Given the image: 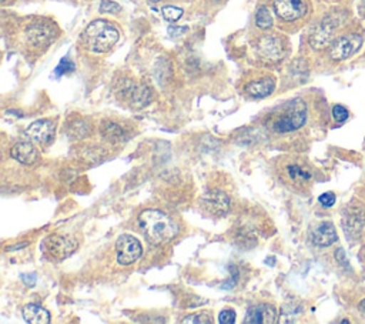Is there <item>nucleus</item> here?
<instances>
[{
  "instance_id": "1",
  "label": "nucleus",
  "mask_w": 365,
  "mask_h": 324,
  "mask_svg": "<svg viewBox=\"0 0 365 324\" xmlns=\"http://www.w3.org/2000/svg\"><path fill=\"white\" fill-rule=\"evenodd\" d=\"M138 227L153 244H164L175 237L178 227L174 220L160 210H145L138 216Z\"/></svg>"
},
{
  "instance_id": "2",
  "label": "nucleus",
  "mask_w": 365,
  "mask_h": 324,
  "mask_svg": "<svg viewBox=\"0 0 365 324\" xmlns=\"http://www.w3.org/2000/svg\"><path fill=\"white\" fill-rule=\"evenodd\" d=\"M278 178L291 190L305 191L312 181V170L301 157H282L277 164Z\"/></svg>"
},
{
  "instance_id": "3",
  "label": "nucleus",
  "mask_w": 365,
  "mask_h": 324,
  "mask_svg": "<svg viewBox=\"0 0 365 324\" xmlns=\"http://www.w3.org/2000/svg\"><path fill=\"white\" fill-rule=\"evenodd\" d=\"M118 40V30L107 20H94L84 30L86 46L96 53H106Z\"/></svg>"
},
{
  "instance_id": "4",
  "label": "nucleus",
  "mask_w": 365,
  "mask_h": 324,
  "mask_svg": "<svg viewBox=\"0 0 365 324\" xmlns=\"http://www.w3.org/2000/svg\"><path fill=\"white\" fill-rule=\"evenodd\" d=\"M307 120L305 103L299 98L287 103L282 110L277 111L269 121V127L275 133H289L298 130Z\"/></svg>"
},
{
  "instance_id": "5",
  "label": "nucleus",
  "mask_w": 365,
  "mask_h": 324,
  "mask_svg": "<svg viewBox=\"0 0 365 324\" xmlns=\"http://www.w3.org/2000/svg\"><path fill=\"white\" fill-rule=\"evenodd\" d=\"M77 245H78L77 240L70 236L51 234L44 240V250L54 260L67 258L76 251Z\"/></svg>"
},
{
  "instance_id": "6",
  "label": "nucleus",
  "mask_w": 365,
  "mask_h": 324,
  "mask_svg": "<svg viewBox=\"0 0 365 324\" xmlns=\"http://www.w3.org/2000/svg\"><path fill=\"white\" fill-rule=\"evenodd\" d=\"M362 44V36L358 33H348L331 43L329 56L332 60H345L359 50Z\"/></svg>"
},
{
  "instance_id": "7",
  "label": "nucleus",
  "mask_w": 365,
  "mask_h": 324,
  "mask_svg": "<svg viewBox=\"0 0 365 324\" xmlns=\"http://www.w3.org/2000/svg\"><path fill=\"white\" fill-rule=\"evenodd\" d=\"M115 251H117V261L123 265H128L140 258L143 248L140 241L135 237L130 234H123L115 241Z\"/></svg>"
},
{
  "instance_id": "8",
  "label": "nucleus",
  "mask_w": 365,
  "mask_h": 324,
  "mask_svg": "<svg viewBox=\"0 0 365 324\" xmlns=\"http://www.w3.org/2000/svg\"><path fill=\"white\" fill-rule=\"evenodd\" d=\"M200 204L202 207V210L205 213H208L210 216H217V217H221V216H225L230 210V198L225 193L222 191H218V190H211V191H207L201 200H200Z\"/></svg>"
},
{
  "instance_id": "9",
  "label": "nucleus",
  "mask_w": 365,
  "mask_h": 324,
  "mask_svg": "<svg viewBox=\"0 0 365 324\" xmlns=\"http://www.w3.org/2000/svg\"><path fill=\"white\" fill-rule=\"evenodd\" d=\"M277 16L285 21H292L302 17L307 11L305 0H274Z\"/></svg>"
},
{
  "instance_id": "10",
  "label": "nucleus",
  "mask_w": 365,
  "mask_h": 324,
  "mask_svg": "<svg viewBox=\"0 0 365 324\" xmlns=\"http://www.w3.org/2000/svg\"><path fill=\"white\" fill-rule=\"evenodd\" d=\"M338 26V20L335 21V19H332L331 16L325 17L312 31V34L309 36V43L314 49H324L327 47L331 40H332V34L335 27Z\"/></svg>"
},
{
  "instance_id": "11",
  "label": "nucleus",
  "mask_w": 365,
  "mask_h": 324,
  "mask_svg": "<svg viewBox=\"0 0 365 324\" xmlns=\"http://www.w3.org/2000/svg\"><path fill=\"white\" fill-rule=\"evenodd\" d=\"M258 54L268 61H277L284 56V43L277 36H264L257 44Z\"/></svg>"
},
{
  "instance_id": "12",
  "label": "nucleus",
  "mask_w": 365,
  "mask_h": 324,
  "mask_svg": "<svg viewBox=\"0 0 365 324\" xmlns=\"http://www.w3.org/2000/svg\"><path fill=\"white\" fill-rule=\"evenodd\" d=\"M277 321V310L271 304H257L248 308L245 324H272Z\"/></svg>"
},
{
  "instance_id": "13",
  "label": "nucleus",
  "mask_w": 365,
  "mask_h": 324,
  "mask_svg": "<svg viewBox=\"0 0 365 324\" xmlns=\"http://www.w3.org/2000/svg\"><path fill=\"white\" fill-rule=\"evenodd\" d=\"M56 126L51 120H37L26 128V136L36 143H50L54 137Z\"/></svg>"
},
{
  "instance_id": "14",
  "label": "nucleus",
  "mask_w": 365,
  "mask_h": 324,
  "mask_svg": "<svg viewBox=\"0 0 365 324\" xmlns=\"http://www.w3.org/2000/svg\"><path fill=\"white\" fill-rule=\"evenodd\" d=\"M54 34H56L54 27L47 23H34L27 29V40L30 44L36 47L44 46L48 41H51Z\"/></svg>"
},
{
  "instance_id": "15",
  "label": "nucleus",
  "mask_w": 365,
  "mask_h": 324,
  "mask_svg": "<svg viewBox=\"0 0 365 324\" xmlns=\"http://www.w3.org/2000/svg\"><path fill=\"white\" fill-rule=\"evenodd\" d=\"M10 154L14 160L27 166L34 164L38 160L37 148L31 141L27 140H19L17 143H14V146L10 150Z\"/></svg>"
},
{
  "instance_id": "16",
  "label": "nucleus",
  "mask_w": 365,
  "mask_h": 324,
  "mask_svg": "<svg viewBox=\"0 0 365 324\" xmlns=\"http://www.w3.org/2000/svg\"><path fill=\"white\" fill-rule=\"evenodd\" d=\"M311 240L318 247L331 245L336 240V231L332 223H319L311 233Z\"/></svg>"
},
{
  "instance_id": "17",
  "label": "nucleus",
  "mask_w": 365,
  "mask_h": 324,
  "mask_svg": "<svg viewBox=\"0 0 365 324\" xmlns=\"http://www.w3.org/2000/svg\"><path fill=\"white\" fill-rule=\"evenodd\" d=\"M275 88V80L269 76L252 80L245 86V91L254 98H262L269 96Z\"/></svg>"
},
{
  "instance_id": "18",
  "label": "nucleus",
  "mask_w": 365,
  "mask_h": 324,
  "mask_svg": "<svg viewBox=\"0 0 365 324\" xmlns=\"http://www.w3.org/2000/svg\"><path fill=\"white\" fill-rule=\"evenodd\" d=\"M23 317L30 324H47V323H50V313L38 304L24 305Z\"/></svg>"
},
{
  "instance_id": "19",
  "label": "nucleus",
  "mask_w": 365,
  "mask_h": 324,
  "mask_svg": "<svg viewBox=\"0 0 365 324\" xmlns=\"http://www.w3.org/2000/svg\"><path fill=\"white\" fill-rule=\"evenodd\" d=\"M255 23L259 29H269L272 26V16L267 7H259L255 14Z\"/></svg>"
},
{
  "instance_id": "20",
  "label": "nucleus",
  "mask_w": 365,
  "mask_h": 324,
  "mask_svg": "<svg viewBox=\"0 0 365 324\" xmlns=\"http://www.w3.org/2000/svg\"><path fill=\"white\" fill-rule=\"evenodd\" d=\"M101 133L108 137V138H118L123 137V130L120 128V126L114 124V123H104L101 126Z\"/></svg>"
},
{
  "instance_id": "21",
  "label": "nucleus",
  "mask_w": 365,
  "mask_h": 324,
  "mask_svg": "<svg viewBox=\"0 0 365 324\" xmlns=\"http://www.w3.org/2000/svg\"><path fill=\"white\" fill-rule=\"evenodd\" d=\"M163 17L168 21H177L182 16V9L175 7V6H164L161 9Z\"/></svg>"
},
{
  "instance_id": "22",
  "label": "nucleus",
  "mask_w": 365,
  "mask_h": 324,
  "mask_svg": "<svg viewBox=\"0 0 365 324\" xmlns=\"http://www.w3.org/2000/svg\"><path fill=\"white\" fill-rule=\"evenodd\" d=\"M184 324H192V323H200V324H211L212 323V318L208 313H198V314H192V315H188L182 320Z\"/></svg>"
},
{
  "instance_id": "23",
  "label": "nucleus",
  "mask_w": 365,
  "mask_h": 324,
  "mask_svg": "<svg viewBox=\"0 0 365 324\" xmlns=\"http://www.w3.org/2000/svg\"><path fill=\"white\" fill-rule=\"evenodd\" d=\"M218 321L221 324H232L235 321V313L231 308H225L218 314Z\"/></svg>"
},
{
  "instance_id": "24",
  "label": "nucleus",
  "mask_w": 365,
  "mask_h": 324,
  "mask_svg": "<svg viewBox=\"0 0 365 324\" xmlns=\"http://www.w3.org/2000/svg\"><path fill=\"white\" fill-rule=\"evenodd\" d=\"M332 116H334V118H335L338 123H342V121H345V120L348 118V110H346L344 106L336 104V106H334V108H332Z\"/></svg>"
},
{
  "instance_id": "25",
  "label": "nucleus",
  "mask_w": 365,
  "mask_h": 324,
  "mask_svg": "<svg viewBox=\"0 0 365 324\" xmlns=\"http://www.w3.org/2000/svg\"><path fill=\"white\" fill-rule=\"evenodd\" d=\"M73 69H74V64H73L67 57H64V59H61V61H60L58 66L56 67V74H57V76H61V74H64V73L71 71Z\"/></svg>"
},
{
  "instance_id": "26",
  "label": "nucleus",
  "mask_w": 365,
  "mask_h": 324,
  "mask_svg": "<svg viewBox=\"0 0 365 324\" xmlns=\"http://www.w3.org/2000/svg\"><path fill=\"white\" fill-rule=\"evenodd\" d=\"M100 10L104 11V13H115V11H120V6L114 1L103 0L101 4H100Z\"/></svg>"
},
{
  "instance_id": "27",
  "label": "nucleus",
  "mask_w": 365,
  "mask_h": 324,
  "mask_svg": "<svg viewBox=\"0 0 365 324\" xmlns=\"http://www.w3.org/2000/svg\"><path fill=\"white\" fill-rule=\"evenodd\" d=\"M318 201H319L324 207H331V206H334V203H335V194L331 193V191L324 193V194H321V196L318 197Z\"/></svg>"
},
{
  "instance_id": "28",
  "label": "nucleus",
  "mask_w": 365,
  "mask_h": 324,
  "mask_svg": "<svg viewBox=\"0 0 365 324\" xmlns=\"http://www.w3.org/2000/svg\"><path fill=\"white\" fill-rule=\"evenodd\" d=\"M27 245V243H20V244H17V245H10V247H7L6 250H17V248H21V247H26Z\"/></svg>"
},
{
  "instance_id": "29",
  "label": "nucleus",
  "mask_w": 365,
  "mask_h": 324,
  "mask_svg": "<svg viewBox=\"0 0 365 324\" xmlns=\"http://www.w3.org/2000/svg\"><path fill=\"white\" fill-rule=\"evenodd\" d=\"M359 308H361V311L365 314V300H362V301L359 303Z\"/></svg>"
},
{
  "instance_id": "30",
  "label": "nucleus",
  "mask_w": 365,
  "mask_h": 324,
  "mask_svg": "<svg viewBox=\"0 0 365 324\" xmlns=\"http://www.w3.org/2000/svg\"><path fill=\"white\" fill-rule=\"evenodd\" d=\"M362 7H364V13H365V0H364V4H362Z\"/></svg>"
},
{
  "instance_id": "31",
  "label": "nucleus",
  "mask_w": 365,
  "mask_h": 324,
  "mask_svg": "<svg viewBox=\"0 0 365 324\" xmlns=\"http://www.w3.org/2000/svg\"><path fill=\"white\" fill-rule=\"evenodd\" d=\"M151 1H158V0H151Z\"/></svg>"
}]
</instances>
